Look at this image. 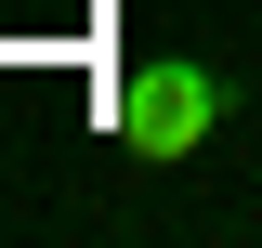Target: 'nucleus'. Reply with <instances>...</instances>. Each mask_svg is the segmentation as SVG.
Wrapping results in <instances>:
<instances>
[{
	"instance_id": "1",
	"label": "nucleus",
	"mask_w": 262,
	"mask_h": 248,
	"mask_svg": "<svg viewBox=\"0 0 262 248\" xmlns=\"http://www.w3.org/2000/svg\"><path fill=\"white\" fill-rule=\"evenodd\" d=\"M236 118V79L196 53H144L118 79V144L144 157V170H184V157H210V131Z\"/></svg>"
}]
</instances>
